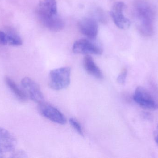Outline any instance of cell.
<instances>
[{"mask_svg":"<svg viewBox=\"0 0 158 158\" xmlns=\"http://www.w3.org/2000/svg\"><path fill=\"white\" fill-rule=\"evenodd\" d=\"M4 152L0 148V158L2 157L3 156V155H4Z\"/></svg>","mask_w":158,"mask_h":158,"instance_id":"d6986e66","label":"cell"},{"mask_svg":"<svg viewBox=\"0 0 158 158\" xmlns=\"http://www.w3.org/2000/svg\"><path fill=\"white\" fill-rule=\"evenodd\" d=\"M21 83L24 91L33 102L39 104L44 102V97L40 88L34 81L25 77L22 79Z\"/></svg>","mask_w":158,"mask_h":158,"instance_id":"52a82bcc","label":"cell"},{"mask_svg":"<svg viewBox=\"0 0 158 158\" xmlns=\"http://www.w3.org/2000/svg\"><path fill=\"white\" fill-rule=\"evenodd\" d=\"M134 12L141 34L145 37L152 36L156 18L155 6L147 0H136L134 4Z\"/></svg>","mask_w":158,"mask_h":158,"instance_id":"6da1fadb","label":"cell"},{"mask_svg":"<svg viewBox=\"0 0 158 158\" xmlns=\"http://www.w3.org/2000/svg\"><path fill=\"white\" fill-rule=\"evenodd\" d=\"M36 13L39 21L48 29L58 32L64 28V23L58 15L56 0H40Z\"/></svg>","mask_w":158,"mask_h":158,"instance_id":"7a4b0ae2","label":"cell"},{"mask_svg":"<svg viewBox=\"0 0 158 158\" xmlns=\"http://www.w3.org/2000/svg\"><path fill=\"white\" fill-rule=\"evenodd\" d=\"M5 80L6 85L19 100L22 102H26L27 101L28 96L27 93L24 90L23 91L19 88L13 80L9 77H6Z\"/></svg>","mask_w":158,"mask_h":158,"instance_id":"7c38bea8","label":"cell"},{"mask_svg":"<svg viewBox=\"0 0 158 158\" xmlns=\"http://www.w3.org/2000/svg\"><path fill=\"white\" fill-rule=\"evenodd\" d=\"M127 76V70L126 69L122 70L119 75L118 76L117 81L118 83L120 84H123L126 81V78Z\"/></svg>","mask_w":158,"mask_h":158,"instance_id":"9a60e30c","label":"cell"},{"mask_svg":"<svg viewBox=\"0 0 158 158\" xmlns=\"http://www.w3.org/2000/svg\"><path fill=\"white\" fill-rule=\"evenodd\" d=\"M133 98L135 103L143 108L149 110L158 109L157 100L142 86H138L136 88Z\"/></svg>","mask_w":158,"mask_h":158,"instance_id":"277c9868","label":"cell"},{"mask_svg":"<svg viewBox=\"0 0 158 158\" xmlns=\"http://www.w3.org/2000/svg\"><path fill=\"white\" fill-rule=\"evenodd\" d=\"M17 142L14 135L8 131L0 127V148L5 154L15 150Z\"/></svg>","mask_w":158,"mask_h":158,"instance_id":"30bf717a","label":"cell"},{"mask_svg":"<svg viewBox=\"0 0 158 158\" xmlns=\"http://www.w3.org/2000/svg\"><path fill=\"white\" fill-rule=\"evenodd\" d=\"M125 5L123 2H118L115 3L110 11L111 18L115 25L122 30L129 28L131 26V21L124 16L123 11Z\"/></svg>","mask_w":158,"mask_h":158,"instance_id":"8992f818","label":"cell"},{"mask_svg":"<svg viewBox=\"0 0 158 158\" xmlns=\"http://www.w3.org/2000/svg\"><path fill=\"white\" fill-rule=\"evenodd\" d=\"M83 65L85 71L89 75L98 79H103L104 77L102 71L89 55H86L84 58Z\"/></svg>","mask_w":158,"mask_h":158,"instance_id":"8fae6325","label":"cell"},{"mask_svg":"<svg viewBox=\"0 0 158 158\" xmlns=\"http://www.w3.org/2000/svg\"><path fill=\"white\" fill-rule=\"evenodd\" d=\"M27 157V153L23 150H14L12 152V158H26Z\"/></svg>","mask_w":158,"mask_h":158,"instance_id":"2e32d148","label":"cell"},{"mask_svg":"<svg viewBox=\"0 0 158 158\" xmlns=\"http://www.w3.org/2000/svg\"><path fill=\"white\" fill-rule=\"evenodd\" d=\"M22 44L20 37L15 33H7V45L12 46H19Z\"/></svg>","mask_w":158,"mask_h":158,"instance_id":"4fadbf2b","label":"cell"},{"mask_svg":"<svg viewBox=\"0 0 158 158\" xmlns=\"http://www.w3.org/2000/svg\"><path fill=\"white\" fill-rule=\"evenodd\" d=\"M73 52L76 54L99 55L102 53V48L90 39H82L75 42L72 47Z\"/></svg>","mask_w":158,"mask_h":158,"instance_id":"5b68a950","label":"cell"},{"mask_svg":"<svg viewBox=\"0 0 158 158\" xmlns=\"http://www.w3.org/2000/svg\"><path fill=\"white\" fill-rule=\"evenodd\" d=\"M69 123L72 127L74 128L75 130L77 131V132L81 136H84L83 131L82 128L81 126V124L79 123L78 121L74 118L69 119Z\"/></svg>","mask_w":158,"mask_h":158,"instance_id":"5bb4252c","label":"cell"},{"mask_svg":"<svg viewBox=\"0 0 158 158\" xmlns=\"http://www.w3.org/2000/svg\"><path fill=\"white\" fill-rule=\"evenodd\" d=\"M39 110L40 114L52 122L64 124L67 120L65 116L56 108L43 102L39 104Z\"/></svg>","mask_w":158,"mask_h":158,"instance_id":"ba28073f","label":"cell"},{"mask_svg":"<svg viewBox=\"0 0 158 158\" xmlns=\"http://www.w3.org/2000/svg\"><path fill=\"white\" fill-rule=\"evenodd\" d=\"M79 31L83 35L91 40L96 38L98 33V26L95 19L85 18L78 23Z\"/></svg>","mask_w":158,"mask_h":158,"instance_id":"9c48e42d","label":"cell"},{"mask_svg":"<svg viewBox=\"0 0 158 158\" xmlns=\"http://www.w3.org/2000/svg\"><path fill=\"white\" fill-rule=\"evenodd\" d=\"M0 45H7V33L2 31H0Z\"/></svg>","mask_w":158,"mask_h":158,"instance_id":"e0dca14e","label":"cell"},{"mask_svg":"<svg viewBox=\"0 0 158 158\" xmlns=\"http://www.w3.org/2000/svg\"><path fill=\"white\" fill-rule=\"evenodd\" d=\"M154 140L158 147V125L154 132Z\"/></svg>","mask_w":158,"mask_h":158,"instance_id":"ac0fdd59","label":"cell"},{"mask_svg":"<svg viewBox=\"0 0 158 158\" xmlns=\"http://www.w3.org/2000/svg\"><path fill=\"white\" fill-rule=\"evenodd\" d=\"M70 76L71 69L68 67L52 70L50 73V87L57 91L67 88L70 83Z\"/></svg>","mask_w":158,"mask_h":158,"instance_id":"3957f363","label":"cell"}]
</instances>
